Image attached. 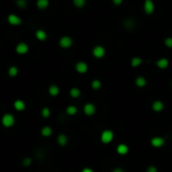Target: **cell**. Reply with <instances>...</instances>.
Listing matches in <instances>:
<instances>
[{
  "instance_id": "cell-12",
  "label": "cell",
  "mask_w": 172,
  "mask_h": 172,
  "mask_svg": "<svg viewBox=\"0 0 172 172\" xmlns=\"http://www.w3.org/2000/svg\"><path fill=\"white\" fill-rule=\"evenodd\" d=\"M16 52L20 55L27 54L28 52V46L25 43H19L16 46Z\"/></svg>"
},
{
  "instance_id": "cell-2",
  "label": "cell",
  "mask_w": 172,
  "mask_h": 172,
  "mask_svg": "<svg viewBox=\"0 0 172 172\" xmlns=\"http://www.w3.org/2000/svg\"><path fill=\"white\" fill-rule=\"evenodd\" d=\"M106 51L104 49V47L102 46H95L94 48L92 49V56L96 58V59H102V58L105 56Z\"/></svg>"
},
{
  "instance_id": "cell-21",
  "label": "cell",
  "mask_w": 172,
  "mask_h": 172,
  "mask_svg": "<svg viewBox=\"0 0 172 172\" xmlns=\"http://www.w3.org/2000/svg\"><path fill=\"white\" fill-rule=\"evenodd\" d=\"M102 87V83L99 79H93L91 81V88L93 90H99Z\"/></svg>"
},
{
  "instance_id": "cell-6",
  "label": "cell",
  "mask_w": 172,
  "mask_h": 172,
  "mask_svg": "<svg viewBox=\"0 0 172 172\" xmlns=\"http://www.w3.org/2000/svg\"><path fill=\"white\" fill-rule=\"evenodd\" d=\"M2 125H3L4 127L6 128H10L12 127L14 125V122H15V119H14L13 115H10V113H6V115H4L2 116Z\"/></svg>"
},
{
  "instance_id": "cell-28",
  "label": "cell",
  "mask_w": 172,
  "mask_h": 172,
  "mask_svg": "<svg viewBox=\"0 0 172 172\" xmlns=\"http://www.w3.org/2000/svg\"><path fill=\"white\" fill-rule=\"evenodd\" d=\"M164 45L167 47V48L172 49V37H166L165 41H164Z\"/></svg>"
},
{
  "instance_id": "cell-26",
  "label": "cell",
  "mask_w": 172,
  "mask_h": 172,
  "mask_svg": "<svg viewBox=\"0 0 172 172\" xmlns=\"http://www.w3.org/2000/svg\"><path fill=\"white\" fill-rule=\"evenodd\" d=\"M8 74H9V76L11 77H14L16 76L17 74H18V69L16 68V67H10L9 70H8Z\"/></svg>"
},
{
  "instance_id": "cell-27",
  "label": "cell",
  "mask_w": 172,
  "mask_h": 172,
  "mask_svg": "<svg viewBox=\"0 0 172 172\" xmlns=\"http://www.w3.org/2000/svg\"><path fill=\"white\" fill-rule=\"evenodd\" d=\"M42 115H43V118H49V116L51 115V110L50 109H48V107H44V109H42Z\"/></svg>"
},
{
  "instance_id": "cell-32",
  "label": "cell",
  "mask_w": 172,
  "mask_h": 172,
  "mask_svg": "<svg viewBox=\"0 0 172 172\" xmlns=\"http://www.w3.org/2000/svg\"><path fill=\"white\" fill-rule=\"evenodd\" d=\"M122 1L124 0H112V3L115 5V6H119L122 3Z\"/></svg>"
},
{
  "instance_id": "cell-30",
  "label": "cell",
  "mask_w": 172,
  "mask_h": 172,
  "mask_svg": "<svg viewBox=\"0 0 172 172\" xmlns=\"http://www.w3.org/2000/svg\"><path fill=\"white\" fill-rule=\"evenodd\" d=\"M146 172H158V169H157L156 166L150 165V166H148L147 169H146Z\"/></svg>"
},
{
  "instance_id": "cell-8",
  "label": "cell",
  "mask_w": 172,
  "mask_h": 172,
  "mask_svg": "<svg viewBox=\"0 0 172 172\" xmlns=\"http://www.w3.org/2000/svg\"><path fill=\"white\" fill-rule=\"evenodd\" d=\"M75 70L79 74H85V73L88 72V65H87V63L83 62V61H80V62L76 63V65H75Z\"/></svg>"
},
{
  "instance_id": "cell-10",
  "label": "cell",
  "mask_w": 172,
  "mask_h": 172,
  "mask_svg": "<svg viewBox=\"0 0 172 172\" xmlns=\"http://www.w3.org/2000/svg\"><path fill=\"white\" fill-rule=\"evenodd\" d=\"M129 151H130V148L127 144H118L116 146V153H118V155L125 156L129 153Z\"/></svg>"
},
{
  "instance_id": "cell-29",
  "label": "cell",
  "mask_w": 172,
  "mask_h": 172,
  "mask_svg": "<svg viewBox=\"0 0 172 172\" xmlns=\"http://www.w3.org/2000/svg\"><path fill=\"white\" fill-rule=\"evenodd\" d=\"M16 3L18 7H21V8L27 7V1H25V0H17Z\"/></svg>"
},
{
  "instance_id": "cell-9",
  "label": "cell",
  "mask_w": 172,
  "mask_h": 172,
  "mask_svg": "<svg viewBox=\"0 0 172 172\" xmlns=\"http://www.w3.org/2000/svg\"><path fill=\"white\" fill-rule=\"evenodd\" d=\"M156 66L157 68L161 69V70H165L169 67V60L167 58H160L156 61Z\"/></svg>"
},
{
  "instance_id": "cell-24",
  "label": "cell",
  "mask_w": 172,
  "mask_h": 172,
  "mask_svg": "<svg viewBox=\"0 0 172 172\" xmlns=\"http://www.w3.org/2000/svg\"><path fill=\"white\" fill-rule=\"evenodd\" d=\"M52 133H53V131H52V128L51 127H44L42 131H41V134L44 136V137H50L52 135Z\"/></svg>"
},
{
  "instance_id": "cell-4",
  "label": "cell",
  "mask_w": 172,
  "mask_h": 172,
  "mask_svg": "<svg viewBox=\"0 0 172 172\" xmlns=\"http://www.w3.org/2000/svg\"><path fill=\"white\" fill-rule=\"evenodd\" d=\"M83 112L84 115L87 116H92L95 115L96 112V106L95 104H93L92 102H87L84 104L83 106Z\"/></svg>"
},
{
  "instance_id": "cell-34",
  "label": "cell",
  "mask_w": 172,
  "mask_h": 172,
  "mask_svg": "<svg viewBox=\"0 0 172 172\" xmlns=\"http://www.w3.org/2000/svg\"><path fill=\"white\" fill-rule=\"evenodd\" d=\"M112 172H125V170L122 168H121V167H115V168L112 169Z\"/></svg>"
},
{
  "instance_id": "cell-16",
  "label": "cell",
  "mask_w": 172,
  "mask_h": 172,
  "mask_svg": "<svg viewBox=\"0 0 172 172\" xmlns=\"http://www.w3.org/2000/svg\"><path fill=\"white\" fill-rule=\"evenodd\" d=\"M66 113L70 116L76 115L78 113V107L75 105H68L66 107Z\"/></svg>"
},
{
  "instance_id": "cell-11",
  "label": "cell",
  "mask_w": 172,
  "mask_h": 172,
  "mask_svg": "<svg viewBox=\"0 0 172 172\" xmlns=\"http://www.w3.org/2000/svg\"><path fill=\"white\" fill-rule=\"evenodd\" d=\"M151 107H152L153 112H161L163 109H164V103L162 102L161 100H155L152 102V105H151Z\"/></svg>"
},
{
  "instance_id": "cell-17",
  "label": "cell",
  "mask_w": 172,
  "mask_h": 172,
  "mask_svg": "<svg viewBox=\"0 0 172 172\" xmlns=\"http://www.w3.org/2000/svg\"><path fill=\"white\" fill-rule=\"evenodd\" d=\"M57 142L61 147H64V146H66L67 143H68V137H67L66 135H64V134H61V135L58 136Z\"/></svg>"
},
{
  "instance_id": "cell-1",
  "label": "cell",
  "mask_w": 172,
  "mask_h": 172,
  "mask_svg": "<svg viewBox=\"0 0 172 172\" xmlns=\"http://www.w3.org/2000/svg\"><path fill=\"white\" fill-rule=\"evenodd\" d=\"M115 138V133L112 130H104L100 134V141L103 144H110Z\"/></svg>"
},
{
  "instance_id": "cell-31",
  "label": "cell",
  "mask_w": 172,
  "mask_h": 172,
  "mask_svg": "<svg viewBox=\"0 0 172 172\" xmlns=\"http://www.w3.org/2000/svg\"><path fill=\"white\" fill-rule=\"evenodd\" d=\"M31 158H27V159H24V160H23V165H24V166H28V165H31Z\"/></svg>"
},
{
  "instance_id": "cell-15",
  "label": "cell",
  "mask_w": 172,
  "mask_h": 172,
  "mask_svg": "<svg viewBox=\"0 0 172 172\" xmlns=\"http://www.w3.org/2000/svg\"><path fill=\"white\" fill-rule=\"evenodd\" d=\"M142 64H143L142 58H140V57H133L132 59H131V66H132L133 68H138V67L141 66Z\"/></svg>"
},
{
  "instance_id": "cell-33",
  "label": "cell",
  "mask_w": 172,
  "mask_h": 172,
  "mask_svg": "<svg viewBox=\"0 0 172 172\" xmlns=\"http://www.w3.org/2000/svg\"><path fill=\"white\" fill-rule=\"evenodd\" d=\"M81 172H94V171H93V169L90 167H84V168H82Z\"/></svg>"
},
{
  "instance_id": "cell-23",
  "label": "cell",
  "mask_w": 172,
  "mask_h": 172,
  "mask_svg": "<svg viewBox=\"0 0 172 172\" xmlns=\"http://www.w3.org/2000/svg\"><path fill=\"white\" fill-rule=\"evenodd\" d=\"M14 109L20 112V110H23L25 109V104L22 100H19V99L15 100V102H14Z\"/></svg>"
},
{
  "instance_id": "cell-25",
  "label": "cell",
  "mask_w": 172,
  "mask_h": 172,
  "mask_svg": "<svg viewBox=\"0 0 172 172\" xmlns=\"http://www.w3.org/2000/svg\"><path fill=\"white\" fill-rule=\"evenodd\" d=\"M73 4L77 8H82L86 5V0H73Z\"/></svg>"
},
{
  "instance_id": "cell-5",
  "label": "cell",
  "mask_w": 172,
  "mask_h": 172,
  "mask_svg": "<svg viewBox=\"0 0 172 172\" xmlns=\"http://www.w3.org/2000/svg\"><path fill=\"white\" fill-rule=\"evenodd\" d=\"M73 45V40L72 37H70L68 36H64L60 39L59 41V46L61 47V48L63 49H69L71 48Z\"/></svg>"
},
{
  "instance_id": "cell-7",
  "label": "cell",
  "mask_w": 172,
  "mask_h": 172,
  "mask_svg": "<svg viewBox=\"0 0 172 172\" xmlns=\"http://www.w3.org/2000/svg\"><path fill=\"white\" fill-rule=\"evenodd\" d=\"M154 10H155V5H154V2L152 0H145L144 2V11L146 14L148 15H151Z\"/></svg>"
},
{
  "instance_id": "cell-14",
  "label": "cell",
  "mask_w": 172,
  "mask_h": 172,
  "mask_svg": "<svg viewBox=\"0 0 172 172\" xmlns=\"http://www.w3.org/2000/svg\"><path fill=\"white\" fill-rule=\"evenodd\" d=\"M8 22L12 25H18L21 23V19H20L18 16L14 15V14H10V15L8 16Z\"/></svg>"
},
{
  "instance_id": "cell-3",
  "label": "cell",
  "mask_w": 172,
  "mask_h": 172,
  "mask_svg": "<svg viewBox=\"0 0 172 172\" xmlns=\"http://www.w3.org/2000/svg\"><path fill=\"white\" fill-rule=\"evenodd\" d=\"M150 144L152 146L153 148H156V149H159V148L163 147L165 145V139L163 137H160V136H155L151 139L150 141Z\"/></svg>"
},
{
  "instance_id": "cell-19",
  "label": "cell",
  "mask_w": 172,
  "mask_h": 172,
  "mask_svg": "<svg viewBox=\"0 0 172 172\" xmlns=\"http://www.w3.org/2000/svg\"><path fill=\"white\" fill-rule=\"evenodd\" d=\"M36 37H37V39L39 41H46L47 37H48V34H47V33L45 31L37 30L36 31Z\"/></svg>"
},
{
  "instance_id": "cell-13",
  "label": "cell",
  "mask_w": 172,
  "mask_h": 172,
  "mask_svg": "<svg viewBox=\"0 0 172 172\" xmlns=\"http://www.w3.org/2000/svg\"><path fill=\"white\" fill-rule=\"evenodd\" d=\"M135 84L139 88H144V87L147 85V79H146L144 76H138L135 80Z\"/></svg>"
},
{
  "instance_id": "cell-18",
  "label": "cell",
  "mask_w": 172,
  "mask_h": 172,
  "mask_svg": "<svg viewBox=\"0 0 172 172\" xmlns=\"http://www.w3.org/2000/svg\"><path fill=\"white\" fill-rule=\"evenodd\" d=\"M80 95H81V90L78 87H72L70 89V96L72 98H78L80 97Z\"/></svg>"
},
{
  "instance_id": "cell-22",
  "label": "cell",
  "mask_w": 172,
  "mask_h": 172,
  "mask_svg": "<svg viewBox=\"0 0 172 172\" xmlns=\"http://www.w3.org/2000/svg\"><path fill=\"white\" fill-rule=\"evenodd\" d=\"M49 0H37V6L40 8V9H46L47 7L49 6Z\"/></svg>"
},
{
  "instance_id": "cell-20",
  "label": "cell",
  "mask_w": 172,
  "mask_h": 172,
  "mask_svg": "<svg viewBox=\"0 0 172 172\" xmlns=\"http://www.w3.org/2000/svg\"><path fill=\"white\" fill-rule=\"evenodd\" d=\"M60 93V88L57 85H51L49 87V94L51 96H57Z\"/></svg>"
}]
</instances>
